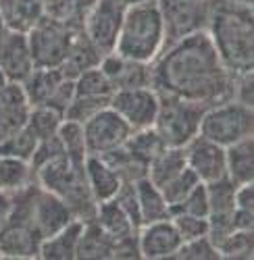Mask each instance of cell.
Listing matches in <instances>:
<instances>
[{
    "label": "cell",
    "mask_w": 254,
    "mask_h": 260,
    "mask_svg": "<svg viewBox=\"0 0 254 260\" xmlns=\"http://www.w3.org/2000/svg\"><path fill=\"white\" fill-rule=\"evenodd\" d=\"M152 88L169 94L215 106L234 100V73L221 62L206 31H198L161 50L150 62Z\"/></svg>",
    "instance_id": "cell-1"
},
{
    "label": "cell",
    "mask_w": 254,
    "mask_h": 260,
    "mask_svg": "<svg viewBox=\"0 0 254 260\" xmlns=\"http://www.w3.org/2000/svg\"><path fill=\"white\" fill-rule=\"evenodd\" d=\"M206 34L231 73L254 71L252 7H210Z\"/></svg>",
    "instance_id": "cell-2"
},
{
    "label": "cell",
    "mask_w": 254,
    "mask_h": 260,
    "mask_svg": "<svg viewBox=\"0 0 254 260\" xmlns=\"http://www.w3.org/2000/svg\"><path fill=\"white\" fill-rule=\"evenodd\" d=\"M86 160L79 162L62 154L34 171V181L65 202L75 221L88 223L94 219L98 202L86 181Z\"/></svg>",
    "instance_id": "cell-3"
},
{
    "label": "cell",
    "mask_w": 254,
    "mask_h": 260,
    "mask_svg": "<svg viewBox=\"0 0 254 260\" xmlns=\"http://www.w3.org/2000/svg\"><path fill=\"white\" fill-rule=\"evenodd\" d=\"M163 48L165 27L156 0H144V3L127 7L115 52L132 60L152 62Z\"/></svg>",
    "instance_id": "cell-4"
},
{
    "label": "cell",
    "mask_w": 254,
    "mask_h": 260,
    "mask_svg": "<svg viewBox=\"0 0 254 260\" xmlns=\"http://www.w3.org/2000/svg\"><path fill=\"white\" fill-rule=\"evenodd\" d=\"M158 94V92H156ZM208 106L185 98L158 94V111L154 119V132L169 148H183L200 132V121Z\"/></svg>",
    "instance_id": "cell-5"
},
{
    "label": "cell",
    "mask_w": 254,
    "mask_h": 260,
    "mask_svg": "<svg viewBox=\"0 0 254 260\" xmlns=\"http://www.w3.org/2000/svg\"><path fill=\"white\" fill-rule=\"evenodd\" d=\"M200 136L208 138L223 148L238 144L254 136V111L252 106L227 100L215 106H208L200 121Z\"/></svg>",
    "instance_id": "cell-6"
},
{
    "label": "cell",
    "mask_w": 254,
    "mask_h": 260,
    "mask_svg": "<svg viewBox=\"0 0 254 260\" xmlns=\"http://www.w3.org/2000/svg\"><path fill=\"white\" fill-rule=\"evenodd\" d=\"M163 17L165 46L198 31H206L210 7L208 0H156Z\"/></svg>",
    "instance_id": "cell-7"
},
{
    "label": "cell",
    "mask_w": 254,
    "mask_h": 260,
    "mask_svg": "<svg viewBox=\"0 0 254 260\" xmlns=\"http://www.w3.org/2000/svg\"><path fill=\"white\" fill-rule=\"evenodd\" d=\"M31 52L34 67L38 69H58L65 60L71 40L75 36L73 29L56 23L52 19L42 17L38 23L25 34Z\"/></svg>",
    "instance_id": "cell-8"
},
{
    "label": "cell",
    "mask_w": 254,
    "mask_h": 260,
    "mask_svg": "<svg viewBox=\"0 0 254 260\" xmlns=\"http://www.w3.org/2000/svg\"><path fill=\"white\" fill-rule=\"evenodd\" d=\"M125 9L127 7H123L117 0H96L86 15L81 29L90 38L92 44L102 52V56L115 52Z\"/></svg>",
    "instance_id": "cell-9"
},
{
    "label": "cell",
    "mask_w": 254,
    "mask_h": 260,
    "mask_svg": "<svg viewBox=\"0 0 254 260\" xmlns=\"http://www.w3.org/2000/svg\"><path fill=\"white\" fill-rule=\"evenodd\" d=\"M86 150L90 156L107 154L115 148H121L132 134V127L127 125L111 106L102 108L92 119L81 123Z\"/></svg>",
    "instance_id": "cell-10"
},
{
    "label": "cell",
    "mask_w": 254,
    "mask_h": 260,
    "mask_svg": "<svg viewBox=\"0 0 254 260\" xmlns=\"http://www.w3.org/2000/svg\"><path fill=\"white\" fill-rule=\"evenodd\" d=\"M109 106L132 127V132H136V129H146L154 125L158 111V94L154 88L117 90Z\"/></svg>",
    "instance_id": "cell-11"
},
{
    "label": "cell",
    "mask_w": 254,
    "mask_h": 260,
    "mask_svg": "<svg viewBox=\"0 0 254 260\" xmlns=\"http://www.w3.org/2000/svg\"><path fill=\"white\" fill-rule=\"evenodd\" d=\"M185 165L196 173L202 183H210L227 177V162H225V148L210 142L204 136H194L185 146Z\"/></svg>",
    "instance_id": "cell-12"
},
{
    "label": "cell",
    "mask_w": 254,
    "mask_h": 260,
    "mask_svg": "<svg viewBox=\"0 0 254 260\" xmlns=\"http://www.w3.org/2000/svg\"><path fill=\"white\" fill-rule=\"evenodd\" d=\"M73 219V214L69 210V206L62 202L58 196L46 191L44 187H40L36 183V191H34V200H31V225L36 229V233L42 237V242L46 237L54 235L56 231H60L62 227H67Z\"/></svg>",
    "instance_id": "cell-13"
},
{
    "label": "cell",
    "mask_w": 254,
    "mask_h": 260,
    "mask_svg": "<svg viewBox=\"0 0 254 260\" xmlns=\"http://www.w3.org/2000/svg\"><path fill=\"white\" fill-rule=\"evenodd\" d=\"M100 69L111 81L113 90H134V88H152V67L150 62H140L125 58L117 52L102 56Z\"/></svg>",
    "instance_id": "cell-14"
},
{
    "label": "cell",
    "mask_w": 254,
    "mask_h": 260,
    "mask_svg": "<svg viewBox=\"0 0 254 260\" xmlns=\"http://www.w3.org/2000/svg\"><path fill=\"white\" fill-rule=\"evenodd\" d=\"M140 254L146 260H165L173 258L181 246V237L171 223V219H163L154 223H146L138 229Z\"/></svg>",
    "instance_id": "cell-15"
},
{
    "label": "cell",
    "mask_w": 254,
    "mask_h": 260,
    "mask_svg": "<svg viewBox=\"0 0 254 260\" xmlns=\"http://www.w3.org/2000/svg\"><path fill=\"white\" fill-rule=\"evenodd\" d=\"M34 60L27 44V36L21 31H5L0 38V71L11 83H21L31 71Z\"/></svg>",
    "instance_id": "cell-16"
},
{
    "label": "cell",
    "mask_w": 254,
    "mask_h": 260,
    "mask_svg": "<svg viewBox=\"0 0 254 260\" xmlns=\"http://www.w3.org/2000/svg\"><path fill=\"white\" fill-rule=\"evenodd\" d=\"M29 102L23 94L21 83H7L0 94V144L25 127L29 117Z\"/></svg>",
    "instance_id": "cell-17"
},
{
    "label": "cell",
    "mask_w": 254,
    "mask_h": 260,
    "mask_svg": "<svg viewBox=\"0 0 254 260\" xmlns=\"http://www.w3.org/2000/svg\"><path fill=\"white\" fill-rule=\"evenodd\" d=\"M100 60H102V52L92 44L90 38L83 34V29H79V31H75L69 52H67L65 60H62V64L58 67V71L69 79H75L83 71L98 67Z\"/></svg>",
    "instance_id": "cell-18"
},
{
    "label": "cell",
    "mask_w": 254,
    "mask_h": 260,
    "mask_svg": "<svg viewBox=\"0 0 254 260\" xmlns=\"http://www.w3.org/2000/svg\"><path fill=\"white\" fill-rule=\"evenodd\" d=\"M44 17V0H0V19L9 31L27 34Z\"/></svg>",
    "instance_id": "cell-19"
},
{
    "label": "cell",
    "mask_w": 254,
    "mask_h": 260,
    "mask_svg": "<svg viewBox=\"0 0 254 260\" xmlns=\"http://www.w3.org/2000/svg\"><path fill=\"white\" fill-rule=\"evenodd\" d=\"M40 235L25 225L9 223L0 235V256L3 258H40Z\"/></svg>",
    "instance_id": "cell-20"
},
{
    "label": "cell",
    "mask_w": 254,
    "mask_h": 260,
    "mask_svg": "<svg viewBox=\"0 0 254 260\" xmlns=\"http://www.w3.org/2000/svg\"><path fill=\"white\" fill-rule=\"evenodd\" d=\"M86 181L90 185V191L96 202H104V200H113L115 193L121 187V179L117 173L104 162L100 156H90L86 158Z\"/></svg>",
    "instance_id": "cell-21"
},
{
    "label": "cell",
    "mask_w": 254,
    "mask_h": 260,
    "mask_svg": "<svg viewBox=\"0 0 254 260\" xmlns=\"http://www.w3.org/2000/svg\"><path fill=\"white\" fill-rule=\"evenodd\" d=\"M113 248H115V240L92 219L88 223H83V227H81L75 258H79V260H113Z\"/></svg>",
    "instance_id": "cell-22"
},
{
    "label": "cell",
    "mask_w": 254,
    "mask_h": 260,
    "mask_svg": "<svg viewBox=\"0 0 254 260\" xmlns=\"http://www.w3.org/2000/svg\"><path fill=\"white\" fill-rule=\"evenodd\" d=\"M81 221H71L54 235L46 237L40 244V258L42 260H73L77 254V244L81 235Z\"/></svg>",
    "instance_id": "cell-23"
},
{
    "label": "cell",
    "mask_w": 254,
    "mask_h": 260,
    "mask_svg": "<svg viewBox=\"0 0 254 260\" xmlns=\"http://www.w3.org/2000/svg\"><path fill=\"white\" fill-rule=\"evenodd\" d=\"M227 177L242 185L254 181V138H246L225 148Z\"/></svg>",
    "instance_id": "cell-24"
},
{
    "label": "cell",
    "mask_w": 254,
    "mask_h": 260,
    "mask_svg": "<svg viewBox=\"0 0 254 260\" xmlns=\"http://www.w3.org/2000/svg\"><path fill=\"white\" fill-rule=\"evenodd\" d=\"M62 79H65V75L58 69H38L36 67L21 81V88H23V94L29 106H46Z\"/></svg>",
    "instance_id": "cell-25"
},
{
    "label": "cell",
    "mask_w": 254,
    "mask_h": 260,
    "mask_svg": "<svg viewBox=\"0 0 254 260\" xmlns=\"http://www.w3.org/2000/svg\"><path fill=\"white\" fill-rule=\"evenodd\" d=\"M136 193H138V208H140L142 225L163 221L171 216V206L167 204L163 191L148 177L136 181Z\"/></svg>",
    "instance_id": "cell-26"
},
{
    "label": "cell",
    "mask_w": 254,
    "mask_h": 260,
    "mask_svg": "<svg viewBox=\"0 0 254 260\" xmlns=\"http://www.w3.org/2000/svg\"><path fill=\"white\" fill-rule=\"evenodd\" d=\"M185 154H183V148H169L165 146L161 152L150 160L148 165V173L146 177L150 179L156 187H163L167 181H171L175 175L185 169Z\"/></svg>",
    "instance_id": "cell-27"
},
{
    "label": "cell",
    "mask_w": 254,
    "mask_h": 260,
    "mask_svg": "<svg viewBox=\"0 0 254 260\" xmlns=\"http://www.w3.org/2000/svg\"><path fill=\"white\" fill-rule=\"evenodd\" d=\"M94 221H96L104 231H107V233L113 237V240H119V237L138 233V227L132 223V219L127 216V212H125L115 200L98 202Z\"/></svg>",
    "instance_id": "cell-28"
},
{
    "label": "cell",
    "mask_w": 254,
    "mask_h": 260,
    "mask_svg": "<svg viewBox=\"0 0 254 260\" xmlns=\"http://www.w3.org/2000/svg\"><path fill=\"white\" fill-rule=\"evenodd\" d=\"M125 150L130 152L136 160H140L144 167L150 165V160L165 148L163 140L154 132V127H146V129H136L130 134L127 142L123 144Z\"/></svg>",
    "instance_id": "cell-29"
},
{
    "label": "cell",
    "mask_w": 254,
    "mask_h": 260,
    "mask_svg": "<svg viewBox=\"0 0 254 260\" xmlns=\"http://www.w3.org/2000/svg\"><path fill=\"white\" fill-rule=\"evenodd\" d=\"M34 183V169L27 160L0 156V191H17Z\"/></svg>",
    "instance_id": "cell-30"
},
{
    "label": "cell",
    "mask_w": 254,
    "mask_h": 260,
    "mask_svg": "<svg viewBox=\"0 0 254 260\" xmlns=\"http://www.w3.org/2000/svg\"><path fill=\"white\" fill-rule=\"evenodd\" d=\"M100 158L117 173L121 181H127V183H136V181L144 179L146 173H148V167H144L140 160H136L125 150V146L115 148V150H111V152H107V154H100Z\"/></svg>",
    "instance_id": "cell-31"
},
{
    "label": "cell",
    "mask_w": 254,
    "mask_h": 260,
    "mask_svg": "<svg viewBox=\"0 0 254 260\" xmlns=\"http://www.w3.org/2000/svg\"><path fill=\"white\" fill-rule=\"evenodd\" d=\"M204 185L208 196V214H234L238 183H234L229 177H223Z\"/></svg>",
    "instance_id": "cell-32"
},
{
    "label": "cell",
    "mask_w": 254,
    "mask_h": 260,
    "mask_svg": "<svg viewBox=\"0 0 254 260\" xmlns=\"http://www.w3.org/2000/svg\"><path fill=\"white\" fill-rule=\"evenodd\" d=\"M75 96H88V98H104L111 100L115 90L111 81L107 79V75L102 73L100 64L90 71H83L81 75H77L75 79Z\"/></svg>",
    "instance_id": "cell-33"
},
{
    "label": "cell",
    "mask_w": 254,
    "mask_h": 260,
    "mask_svg": "<svg viewBox=\"0 0 254 260\" xmlns=\"http://www.w3.org/2000/svg\"><path fill=\"white\" fill-rule=\"evenodd\" d=\"M221 258L227 260H252L254 256V229H236L217 248Z\"/></svg>",
    "instance_id": "cell-34"
},
{
    "label": "cell",
    "mask_w": 254,
    "mask_h": 260,
    "mask_svg": "<svg viewBox=\"0 0 254 260\" xmlns=\"http://www.w3.org/2000/svg\"><path fill=\"white\" fill-rule=\"evenodd\" d=\"M62 121H65V117L50 106H31L27 117V127L38 136V140H42V138H50L58 134Z\"/></svg>",
    "instance_id": "cell-35"
},
{
    "label": "cell",
    "mask_w": 254,
    "mask_h": 260,
    "mask_svg": "<svg viewBox=\"0 0 254 260\" xmlns=\"http://www.w3.org/2000/svg\"><path fill=\"white\" fill-rule=\"evenodd\" d=\"M38 142H40L38 136L25 123V127H21L17 134H13L9 140H5L3 144H0V156H13V158H21V160L29 162Z\"/></svg>",
    "instance_id": "cell-36"
},
{
    "label": "cell",
    "mask_w": 254,
    "mask_h": 260,
    "mask_svg": "<svg viewBox=\"0 0 254 260\" xmlns=\"http://www.w3.org/2000/svg\"><path fill=\"white\" fill-rule=\"evenodd\" d=\"M58 138L65 146V154L73 160L83 162L88 158V150H86V140H83V127L81 123L75 121H62L60 129H58Z\"/></svg>",
    "instance_id": "cell-37"
},
{
    "label": "cell",
    "mask_w": 254,
    "mask_h": 260,
    "mask_svg": "<svg viewBox=\"0 0 254 260\" xmlns=\"http://www.w3.org/2000/svg\"><path fill=\"white\" fill-rule=\"evenodd\" d=\"M200 183V179L196 177V173L189 169V167H185L179 175H175L171 181H167L163 187H158L161 191H163V196H165V200H167V204L169 206H177L189 191H192V187L194 185H198Z\"/></svg>",
    "instance_id": "cell-38"
},
{
    "label": "cell",
    "mask_w": 254,
    "mask_h": 260,
    "mask_svg": "<svg viewBox=\"0 0 254 260\" xmlns=\"http://www.w3.org/2000/svg\"><path fill=\"white\" fill-rule=\"evenodd\" d=\"M234 225L236 229H254V181L238 185Z\"/></svg>",
    "instance_id": "cell-39"
},
{
    "label": "cell",
    "mask_w": 254,
    "mask_h": 260,
    "mask_svg": "<svg viewBox=\"0 0 254 260\" xmlns=\"http://www.w3.org/2000/svg\"><path fill=\"white\" fill-rule=\"evenodd\" d=\"M175 260H219V250L215 248V244L208 240L206 235L196 237V240H187L181 242L179 250L173 256Z\"/></svg>",
    "instance_id": "cell-40"
},
{
    "label": "cell",
    "mask_w": 254,
    "mask_h": 260,
    "mask_svg": "<svg viewBox=\"0 0 254 260\" xmlns=\"http://www.w3.org/2000/svg\"><path fill=\"white\" fill-rule=\"evenodd\" d=\"M109 104H111V100H104V98L75 96L73 102L69 104V108L65 111V119L75 121V123H86L88 119H92L96 113H100L102 108H107Z\"/></svg>",
    "instance_id": "cell-41"
},
{
    "label": "cell",
    "mask_w": 254,
    "mask_h": 260,
    "mask_svg": "<svg viewBox=\"0 0 254 260\" xmlns=\"http://www.w3.org/2000/svg\"><path fill=\"white\" fill-rule=\"evenodd\" d=\"M171 223L175 225L181 242H187V240H196V237H202L206 235L208 231V221L202 219V216H194V214H187V212H177L173 210L171 212Z\"/></svg>",
    "instance_id": "cell-42"
},
{
    "label": "cell",
    "mask_w": 254,
    "mask_h": 260,
    "mask_svg": "<svg viewBox=\"0 0 254 260\" xmlns=\"http://www.w3.org/2000/svg\"><path fill=\"white\" fill-rule=\"evenodd\" d=\"M62 154H65V146H62L58 134H54V136H50V138H42V140L38 142L34 154H31V158H29V165H31V169L36 171V169H40L42 165H46V162H50V160H54V158H58V156H62Z\"/></svg>",
    "instance_id": "cell-43"
},
{
    "label": "cell",
    "mask_w": 254,
    "mask_h": 260,
    "mask_svg": "<svg viewBox=\"0 0 254 260\" xmlns=\"http://www.w3.org/2000/svg\"><path fill=\"white\" fill-rule=\"evenodd\" d=\"M177 210V212H187V214H194V216H202L206 219L208 216V196H206V185L200 181L198 185L192 187V191L187 196L171 208V212Z\"/></svg>",
    "instance_id": "cell-44"
},
{
    "label": "cell",
    "mask_w": 254,
    "mask_h": 260,
    "mask_svg": "<svg viewBox=\"0 0 254 260\" xmlns=\"http://www.w3.org/2000/svg\"><path fill=\"white\" fill-rule=\"evenodd\" d=\"M125 212L127 216L132 219V223L140 229L142 227V221H140V208H138V193H136V183H127L123 181L119 191L115 193V198H113Z\"/></svg>",
    "instance_id": "cell-45"
},
{
    "label": "cell",
    "mask_w": 254,
    "mask_h": 260,
    "mask_svg": "<svg viewBox=\"0 0 254 260\" xmlns=\"http://www.w3.org/2000/svg\"><path fill=\"white\" fill-rule=\"evenodd\" d=\"M234 100L246 106L254 104V73H236L234 75Z\"/></svg>",
    "instance_id": "cell-46"
},
{
    "label": "cell",
    "mask_w": 254,
    "mask_h": 260,
    "mask_svg": "<svg viewBox=\"0 0 254 260\" xmlns=\"http://www.w3.org/2000/svg\"><path fill=\"white\" fill-rule=\"evenodd\" d=\"M140 258L142 254H140V244H138V233L115 240L113 260H140Z\"/></svg>",
    "instance_id": "cell-47"
},
{
    "label": "cell",
    "mask_w": 254,
    "mask_h": 260,
    "mask_svg": "<svg viewBox=\"0 0 254 260\" xmlns=\"http://www.w3.org/2000/svg\"><path fill=\"white\" fill-rule=\"evenodd\" d=\"M13 214V191H0V235L9 227Z\"/></svg>",
    "instance_id": "cell-48"
},
{
    "label": "cell",
    "mask_w": 254,
    "mask_h": 260,
    "mask_svg": "<svg viewBox=\"0 0 254 260\" xmlns=\"http://www.w3.org/2000/svg\"><path fill=\"white\" fill-rule=\"evenodd\" d=\"M254 0H208V7H252Z\"/></svg>",
    "instance_id": "cell-49"
},
{
    "label": "cell",
    "mask_w": 254,
    "mask_h": 260,
    "mask_svg": "<svg viewBox=\"0 0 254 260\" xmlns=\"http://www.w3.org/2000/svg\"><path fill=\"white\" fill-rule=\"evenodd\" d=\"M117 3H121L123 7H132V5H138V3H144V0H117Z\"/></svg>",
    "instance_id": "cell-50"
},
{
    "label": "cell",
    "mask_w": 254,
    "mask_h": 260,
    "mask_svg": "<svg viewBox=\"0 0 254 260\" xmlns=\"http://www.w3.org/2000/svg\"><path fill=\"white\" fill-rule=\"evenodd\" d=\"M7 83H9V81H7V77L3 75V71H0V94H3V90L7 88Z\"/></svg>",
    "instance_id": "cell-51"
},
{
    "label": "cell",
    "mask_w": 254,
    "mask_h": 260,
    "mask_svg": "<svg viewBox=\"0 0 254 260\" xmlns=\"http://www.w3.org/2000/svg\"><path fill=\"white\" fill-rule=\"evenodd\" d=\"M5 31H7V27H5V23H3V19H0V38L5 36Z\"/></svg>",
    "instance_id": "cell-52"
}]
</instances>
